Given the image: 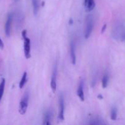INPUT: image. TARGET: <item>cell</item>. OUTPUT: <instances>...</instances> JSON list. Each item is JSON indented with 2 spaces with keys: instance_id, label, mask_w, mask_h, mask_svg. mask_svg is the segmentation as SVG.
Listing matches in <instances>:
<instances>
[{
  "instance_id": "6da1fadb",
  "label": "cell",
  "mask_w": 125,
  "mask_h": 125,
  "mask_svg": "<svg viewBox=\"0 0 125 125\" xmlns=\"http://www.w3.org/2000/svg\"><path fill=\"white\" fill-rule=\"evenodd\" d=\"M94 26V20L92 15H88L85 18V26L84 31V37L85 39H87L90 37Z\"/></svg>"
},
{
  "instance_id": "7a4b0ae2",
  "label": "cell",
  "mask_w": 125,
  "mask_h": 125,
  "mask_svg": "<svg viewBox=\"0 0 125 125\" xmlns=\"http://www.w3.org/2000/svg\"><path fill=\"white\" fill-rule=\"evenodd\" d=\"M21 35L24 41V53L25 57L28 59L31 57V40L27 37V31L26 29L22 31Z\"/></svg>"
},
{
  "instance_id": "3957f363",
  "label": "cell",
  "mask_w": 125,
  "mask_h": 125,
  "mask_svg": "<svg viewBox=\"0 0 125 125\" xmlns=\"http://www.w3.org/2000/svg\"><path fill=\"white\" fill-rule=\"evenodd\" d=\"M28 102H29V94L26 92L22 96L19 104L18 111L21 115H24L26 112L28 106Z\"/></svg>"
},
{
  "instance_id": "277c9868",
  "label": "cell",
  "mask_w": 125,
  "mask_h": 125,
  "mask_svg": "<svg viewBox=\"0 0 125 125\" xmlns=\"http://www.w3.org/2000/svg\"><path fill=\"white\" fill-rule=\"evenodd\" d=\"M59 112L58 118L59 120H64V111H65V102L64 97L63 94H60L59 97Z\"/></svg>"
},
{
  "instance_id": "5b68a950",
  "label": "cell",
  "mask_w": 125,
  "mask_h": 125,
  "mask_svg": "<svg viewBox=\"0 0 125 125\" xmlns=\"http://www.w3.org/2000/svg\"><path fill=\"white\" fill-rule=\"evenodd\" d=\"M57 64H56L55 65L54 67L52 77H51V83H50L51 90H52V92L53 93L56 92V89H57V83H56V81H57Z\"/></svg>"
},
{
  "instance_id": "8992f818",
  "label": "cell",
  "mask_w": 125,
  "mask_h": 125,
  "mask_svg": "<svg viewBox=\"0 0 125 125\" xmlns=\"http://www.w3.org/2000/svg\"><path fill=\"white\" fill-rule=\"evenodd\" d=\"M12 20H13V15L12 13H9L7 17L6 20V24H5V33L7 37H9L10 35L11 25H12Z\"/></svg>"
},
{
  "instance_id": "52a82bcc",
  "label": "cell",
  "mask_w": 125,
  "mask_h": 125,
  "mask_svg": "<svg viewBox=\"0 0 125 125\" xmlns=\"http://www.w3.org/2000/svg\"><path fill=\"white\" fill-rule=\"evenodd\" d=\"M70 57L72 64L75 65L76 62V45L74 41H72L70 43Z\"/></svg>"
},
{
  "instance_id": "ba28073f",
  "label": "cell",
  "mask_w": 125,
  "mask_h": 125,
  "mask_svg": "<svg viewBox=\"0 0 125 125\" xmlns=\"http://www.w3.org/2000/svg\"><path fill=\"white\" fill-rule=\"evenodd\" d=\"M77 95L78 97L81 100V101H84L85 100L84 98V81H81L80 82L78 86V90H77Z\"/></svg>"
},
{
  "instance_id": "9c48e42d",
  "label": "cell",
  "mask_w": 125,
  "mask_h": 125,
  "mask_svg": "<svg viewBox=\"0 0 125 125\" xmlns=\"http://www.w3.org/2000/svg\"><path fill=\"white\" fill-rule=\"evenodd\" d=\"M84 5L86 12H91L95 7V2L94 0H84Z\"/></svg>"
},
{
  "instance_id": "30bf717a",
  "label": "cell",
  "mask_w": 125,
  "mask_h": 125,
  "mask_svg": "<svg viewBox=\"0 0 125 125\" xmlns=\"http://www.w3.org/2000/svg\"><path fill=\"white\" fill-rule=\"evenodd\" d=\"M51 117H52V112H51V111H46V113L45 114V116H44V121L43 124L45 125H49L51 124L50 121H51Z\"/></svg>"
},
{
  "instance_id": "8fae6325",
  "label": "cell",
  "mask_w": 125,
  "mask_h": 125,
  "mask_svg": "<svg viewBox=\"0 0 125 125\" xmlns=\"http://www.w3.org/2000/svg\"><path fill=\"white\" fill-rule=\"evenodd\" d=\"M33 6V12L34 15H37L39 10V0H32Z\"/></svg>"
},
{
  "instance_id": "7c38bea8",
  "label": "cell",
  "mask_w": 125,
  "mask_h": 125,
  "mask_svg": "<svg viewBox=\"0 0 125 125\" xmlns=\"http://www.w3.org/2000/svg\"><path fill=\"white\" fill-rule=\"evenodd\" d=\"M5 84H6V80H5L4 78H2L1 83H0V102H1V100H2V96H3L4 91L5 88Z\"/></svg>"
},
{
  "instance_id": "4fadbf2b",
  "label": "cell",
  "mask_w": 125,
  "mask_h": 125,
  "mask_svg": "<svg viewBox=\"0 0 125 125\" xmlns=\"http://www.w3.org/2000/svg\"><path fill=\"white\" fill-rule=\"evenodd\" d=\"M27 82V73L26 72H24L23 73V76H22V78L21 79L20 82L19 84V87L20 89H23V87L24 86L25 84Z\"/></svg>"
},
{
  "instance_id": "5bb4252c",
  "label": "cell",
  "mask_w": 125,
  "mask_h": 125,
  "mask_svg": "<svg viewBox=\"0 0 125 125\" xmlns=\"http://www.w3.org/2000/svg\"><path fill=\"white\" fill-rule=\"evenodd\" d=\"M109 83V75L106 73L103 76L102 79V86L103 88L105 89L107 87Z\"/></svg>"
},
{
  "instance_id": "9a60e30c",
  "label": "cell",
  "mask_w": 125,
  "mask_h": 125,
  "mask_svg": "<svg viewBox=\"0 0 125 125\" xmlns=\"http://www.w3.org/2000/svg\"><path fill=\"white\" fill-rule=\"evenodd\" d=\"M117 118V109L116 107H112L111 112V118L112 120H116Z\"/></svg>"
},
{
  "instance_id": "2e32d148",
  "label": "cell",
  "mask_w": 125,
  "mask_h": 125,
  "mask_svg": "<svg viewBox=\"0 0 125 125\" xmlns=\"http://www.w3.org/2000/svg\"><path fill=\"white\" fill-rule=\"evenodd\" d=\"M106 28H107V24H104L103 25V26L102 29H101V33H102V34H103V33L104 32V31H106Z\"/></svg>"
},
{
  "instance_id": "e0dca14e",
  "label": "cell",
  "mask_w": 125,
  "mask_h": 125,
  "mask_svg": "<svg viewBox=\"0 0 125 125\" xmlns=\"http://www.w3.org/2000/svg\"><path fill=\"white\" fill-rule=\"evenodd\" d=\"M4 45L3 42H2V40H1V39L0 38V49L1 50H2L4 48Z\"/></svg>"
},
{
  "instance_id": "ac0fdd59",
  "label": "cell",
  "mask_w": 125,
  "mask_h": 125,
  "mask_svg": "<svg viewBox=\"0 0 125 125\" xmlns=\"http://www.w3.org/2000/svg\"><path fill=\"white\" fill-rule=\"evenodd\" d=\"M69 24H70V25H72V24H73V20H72V18H70V19Z\"/></svg>"
},
{
  "instance_id": "d6986e66",
  "label": "cell",
  "mask_w": 125,
  "mask_h": 125,
  "mask_svg": "<svg viewBox=\"0 0 125 125\" xmlns=\"http://www.w3.org/2000/svg\"><path fill=\"white\" fill-rule=\"evenodd\" d=\"M98 98L100 99V100H101V99L103 98V96L101 95H99L98 96Z\"/></svg>"
},
{
  "instance_id": "ffe728a7",
  "label": "cell",
  "mask_w": 125,
  "mask_h": 125,
  "mask_svg": "<svg viewBox=\"0 0 125 125\" xmlns=\"http://www.w3.org/2000/svg\"><path fill=\"white\" fill-rule=\"evenodd\" d=\"M15 1H18V0H15Z\"/></svg>"
}]
</instances>
